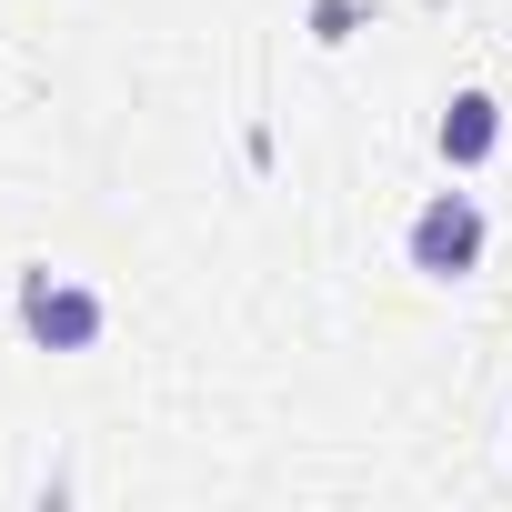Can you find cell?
<instances>
[{"label":"cell","instance_id":"cell-1","mask_svg":"<svg viewBox=\"0 0 512 512\" xmlns=\"http://www.w3.org/2000/svg\"><path fill=\"white\" fill-rule=\"evenodd\" d=\"M11 322H21V342H31V352L81 362V352H101V342H111V292H91L81 272L31 262V272L11 282Z\"/></svg>","mask_w":512,"mask_h":512},{"label":"cell","instance_id":"cell-2","mask_svg":"<svg viewBox=\"0 0 512 512\" xmlns=\"http://www.w3.org/2000/svg\"><path fill=\"white\" fill-rule=\"evenodd\" d=\"M482 251H492V221H482V201H472V191H452V181H442V191H422V211L402 221V262H412L422 282H442V292L482 272Z\"/></svg>","mask_w":512,"mask_h":512},{"label":"cell","instance_id":"cell-3","mask_svg":"<svg viewBox=\"0 0 512 512\" xmlns=\"http://www.w3.org/2000/svg\"><path fill=\"white\" fill-rule=\"evenodd\" d=\"M502 131H512L502 91H452V101L432 111V151H442V171H452V181H462V171H482V161L502 151Z\"/></svg>","mask_w":512,"mask_h":512},{"label":"cell","instance_id":"cell-4","mask_svg":"<svg viewBox=\"0 0 512 512\" xmlns=\"http://www.w3.org/2000/svg\"><path fill=\"white\" fill-rule=\"evenodd\" d=\"M362 21H372V0H302V31H312L322 51H342Z\"/></svg>","mask_w":512,"mask_h":512}]
</instances>
